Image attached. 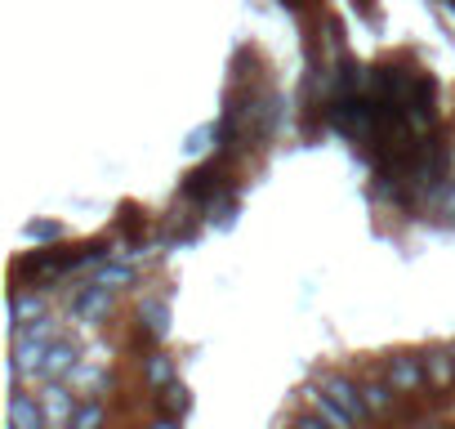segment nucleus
Returning <instances> with one entry per match:
<instances>
[{"mask_svg": "<svg viewBox=\"0 0 455 429\" xmlns=\"http://www.w3.org/2000/svg\"><path fill=\"white\" fill-rule=\"evenodd\" d=\"M10 420H14V429H45V425H50V411H45V402L32 398L28 389H14V398H10Z\"/></svg>", "mask_w": 455, "mask_h": 429, "instance_id": "6e6552de", "label": "nucleus"}, {"mask_svg": "<svg viewBox=\"0 0 455 429\" xmlns=\"http://www.w3.org/2000/svg\"><path fill=\"white\" fill-rule=\"evenodd\" d=\"M134 318H139V327H148V331H156V336H170V300L143 295L139 309H134Z\"/></svg>", "mask_w": 455, "mask_h": 429, "instance_id": "9d476101", "label": "nucleus"}, {"mask_svg": "<svg viewBox=\"0 0 455 429\" xmlns=\"http://www.w3.org/2000/svg\"><path fill=\"white\" fill-rule=\"evenodd\" d=\"M424 371H428V389L433 393H451L455 389V344L424 349Z\"/></svg>", "mask_w": 455, "mask_h": 429, "instance_id": "39448f33", "label": "nucleus"}, {"mask_svg": "<svg viewBox=\"0 0 455 429\" xmlns=\"http://www.w3.org/2000/svg\"><path fill=\"white\" fill-rule=\"evenodd\" d=\"M28 238H32V242H54V238H63V224L36 220V224H28Z\"/></svg>", "mask_w": 455, "mask_h": 429, "instance_id": "dca6fc26", "label": "nucleus"}, {"mask_svg": "<svg viewBox=\"0 0 455 429\" xmlns=\"http://www.w3.org/2000/svg\"><path fill=\"white\" fill-rule=\"evenodd\" d=\"M156 407H161V416H183L188 411V389L174 380V384H165V389H156Z\"/></svg>", "mask_w": 455, "mask_h": 429, "instance_id": "ddd939ff", "label": "nucleus"}, {"mask_svg": "<svg viewBox=\"0 0 455 429\" xmlns=\"http://www.w3.org/2000/svg\"><path fill=\"white\" fill-rule=\"evenodd\" d=\"M99 282H108V287H130V282H134V269H130V264H103V269H99Z\"/></svg>", "mask_w": 455, "mask_h": 429, "instance_id": "2eb2a0df", "label": "nucleus"}, {"mask_svg": "<svg viewBox=\"0 0 455 429\" xmlns=\"http://www.w3.org/2000/svg\"><path fill=\"white\" fill-rule=\"evenodd\" d=\"M362 393H366V407H371V416L375 420H397L402 416V407H397V389H393V380L384 376V367L379 371H362Z\"/></svg>", "mask_w": 455, "mask_h": 429, "instance_id": "7ed1b4c3", "label": "nucleus"}, {"mask_svg": "<svg viewBox=\"0 0 455 429\" xmlns=\"http://www.w3.org/2000/svg\"><path fill=\"white\" fill-rule=\"evenodd\" d=\"M99 420H108V402H103V398H85V402L76 407V416H72V429H90V425H99Z\"/></svg>", "mask_w": 455, "mask_h": 429, "instance_id": "4468645a", "label": "nucleus"}, {"mask_svg": "<svg viewBox=\"0 0 455 429\" xmlns=\"http://www.w3.org/2000/svg\"><path fill=\"white\" fill-rule=\"evenodd\" d=\"M174 380H179V367H174L170 353H143V384L152 393L165 389V384H174Z\"/></svg>", "mask_w": 455, "mask_h": 429, "instance_id": "9b49d317", "label": "nucleus"}, {"mask_svg": "<svg viewBox=\"0 0 455 429\" xmlns=\"http://www.w3.org/2000/svg\"><path fill=\"white\" fill-rule=\"evenodd\" d=\"M384 376L393 380V389L402 398H419L428 389V371H424V353H411V349H397L384 358Z\"/></svg>", "mask_w": 455, "mask_h": 429, "instance_id": "f257e3e1", "label": "nucleus"}, {"mask_svg": "<svg viewBox=\"0 0 455 429\" xmlns=\"http://www.w3.org/2000/svg\"><path fill=\"white\" fill-rule=\"evenodd\" d=\"M112 291L116 287H108V282H85V287H76L72 291V304H68V313L76 318V322H85V327H99L108 313H112Z\"/></svg>", "mask_w": 455, "mask_h": 429, "instance_id": "f03ea898", "label": "nucleus"}, {"mask_svg": "<svg viewBox=\"0 0 455 429\" xmlns=\"http://www.w3.org/2000/svg\"><path fill=\"white\" fill-rule=\"evenodd\" d=\"M322 389L353 416V420H375L371 416V407H366V393H362V380H353V376H344V371H326L322 376Z\"/></svg>", "mask_w": 455, "mask_h": 429, "instance_id": "20e7f679", "label": "nucleus"}, {"mask_svg": "<svg viewBox=\"0 0 455 429\" xmlns=\"http://www.w3.org/2000/svg\"><path fill=\"white\" fill-rule=\"evenodd\" d=\"M72 384V380H68ZM63 380H45V393H41V402H45V411H50V425H72V416H76V389H68Z\"/></svg>", "mask_w": 455, "mask_h": 429, "instance_id": "423d86ee", "label": "nucleus"}, {"mask_svg": "<svg viewBox=\"0 0 455 429\" xmlns=\"http://www.w3.org/2000/svg\"><path fill=\"white\" fill-rule=\"evenodd\" d=\"M308 402H313V411H322V416H326V425H339V429H344V425H353V416H348V411H344V407L322 389V384H317V389H308Z\"/></svg>", "mask_w": 455, "mask_h": 429, "instance_id": "f8f14e48", "label": "nucleus"}, {"mask_svg": "<svg viewBox=\"0 0 455 429\" xmlns=\"http://www.w3.org/2000/svg\"><path fill=\"white\" fill-rule=\"evenodd\" d=\"M81 367V349L72 340H54L41 367V380H72V371Z\"/></svg>", "mask_w": 455, "mask_h": 429, "instance_id": "0eeeda50", "label": "nucleus"}, {"mask_svg": "<svg viewBox=\"0 0 455 429\" xmlns=\"http://www.w3.org/2000/svg\"><path fill=\"white\" fill-rule=\"evenodd\" d=\"M10 318H14V331L28 327V322H36V318H45V295H41V287H14V295H10Z\"/></svg>", "mask_w": 455, "mask_h": 429, "instance_id": "1a4fd4ad", "label": "nucleus"}]
</instances>
